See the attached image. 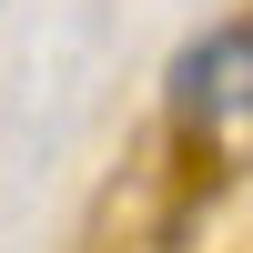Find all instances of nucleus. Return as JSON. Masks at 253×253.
Segmentation results:
<instances>
[{"label":"nucleus","mask_w":253,"mask_h":253,"mask_svg":"<svg viewBox=\"0 0 253 253\" xmlns=\"http://www.w3.org/2000/svg\"><path fill=\"white\" fill-rule=\"evenodd\" d=\"M172 112H193V122L253 112V20H223L172 61Z\"/></svg>","instance_id":"f257e3e1"}]
</instances>
